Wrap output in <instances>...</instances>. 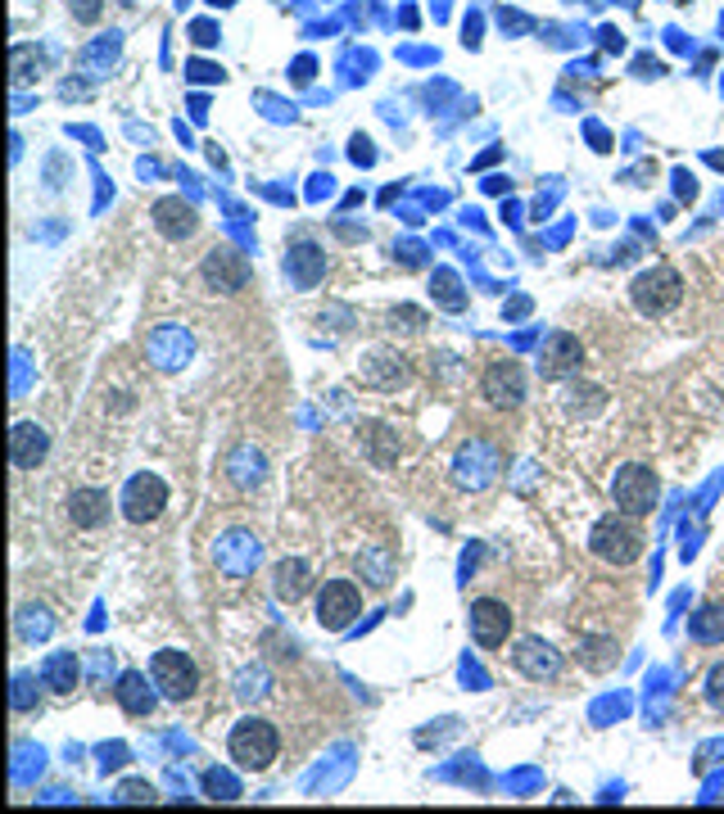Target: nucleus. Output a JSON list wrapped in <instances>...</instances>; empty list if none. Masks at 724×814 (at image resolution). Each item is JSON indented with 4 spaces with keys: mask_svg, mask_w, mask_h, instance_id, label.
<instances>
[{
    "mask_svg": "<svg viewBox=\"0 0 724 814\" xmlns=\"http://www.w3.org/2000/svg\"><path fill=\"white\" fill-rule=\"evenodd\" d=\"M263 562V543L253 530H227L213 539V566H218L227 579H249Z\"/></svg>",
    "mask_w": 724,
    "mask_h": 814,
    "instance_id": "obj_6",
    "label": "nucleus"
},
{
    "mask_svg": "<svg viewBox=\"0 0 724 814\" xmlns=\"http://www.w3.org/2000/svg\"><path fill=\"white\" fill-rule=\"evenodd\" d=\"M118 51H122V36H118V32L100 36L96 46H87V51H82V73H105V68L118 59Z\"/></svg>",
    "mask_w": 724,
    "mask_h": 814,
    "instance_id": "obj_26",
    "label": "nucleus"
},
{
    "mask_svg": "<svg viewBox=\"0 0 724 814\" xmlns=\"http://www.w3.org/2000/svg\"><path fill=\"white\" fill-rule=\"evenodd\" d=\"M68 10L77 23H96L100 19V0H68Z\"/></svg>",
    "mask_w": 724,
    "mask_h": 814,
    "instance_id": "obj_34",
    "label": "nucleus"
},
{
    "mask_svg": "<svg viewBox=\"0 0 724 814\" xmlns=\"http://www.w3.org/2000/svg\"><path fill=\"white\" fill-rule=\"evenodd\" d=\"M163 507H168V485L154 476V470H141V476L127 480V489H122V517L132 521V525L159 521Z\"/></svg>",
    "mask_w": 724,
    "mask_h": 814,
    "instance_id": "obj_9",
    "label": "nucleus"
},
{
    "mask_svg": "<svg viewBox=\"0 0 724 814\" xmlns=\"http://www.w3.org/2000/svg\"><path fill=\"white\" fill-rule=\"evenodd\" d=\"M191 36L199 41V46H213V41H218V28H213V23H195Z\"/></svg>",
    "mask_w": 724,
    "mask_h": 814,
    "instance_id": "obj_38",
    "label": "nucleus"
},
{
    "mask_svg": "<svg viewBox=\"0 0 724 814\" xmlns=\"http://www.w3.org/2000/svg\"><path fill=\"white\" fill-rule=\"evenodd\" d=\"M580 362H584V349H580V339L571 335V330H552L543 345H539V376L543 380H566V376H575L580 371Z\"/></svg>",
    "mask_w": 724,
    "mask_h": 814,
    "instance_id": "obj_12",
    "label": "nucleus"
},
{
    "mask_svg": "<svg viewBox=\"0 0 724 814\" xmlns=\"http://www.w3.org/2000/svg\"><path fill=\"white\" fill-rule=\"evenodd\" d=\"M263 476H268V457L253 448V444H240V448L227 457V480H231L236 489H259Z\"/></svg>",
    "mask_w": 724,
    "mask_h": 814,
    "instance_id": "obj_20",
    "label": "nucleus"
},
{
    "mask_svg": "<svg viewBox=\"0 0 724 814\" xmlns=\"http://www.w3.org/2000/svg\"><path fill=\"white\" fill-rule=\"evenodd\" d=\"M227 751H231V760H236L240 769H268V764L277 760V751H281V734H277L272 719L245 715V719L231 728Z\"/></svg>",
    "mask_w": 724,
    "mask_h": 814,
    "instance_id": "obj_1",
    "label": "nucleus"
},
{
    "mask_svg": "<svg viewBox=\"0 0 724 814\" xmlns=\"http://www.w3.org/2000/svg\"><path fill=\"white\" fill-rule=\"evenodd\" d=\"M213 6H218V10H227V6H236V0H213Z\"/></svg>",
    "mask_w": 724,
    "mask_h": 814,
    "instance_id": "obj_41",
    "label": "nucleus"
},
{
    "mask_svg": "<svg viewBox=\"0 0 724 814\" xmlns=\"http://www.w3.org/2000/svg\"><path fill=\"white\" fill-rule=\"evenodd\" d=\"M706 702H711V710L724 715V661H715L706 670Z\"/></svg>",
    "mask_w": 724,
    "mask_h": 814,
    "instance_id": "obj_32",
    "label": "nucleus"
},
{
    "mask_svg": "<svg viewBox=\"0 0 724 814\" xmlns=\"http://www.w3.org/2000/svg\"><path fill=\"white\" fill-rule=\"evenodd\" d=\"M689 638H698V642H720V638H724V611H720V607L698 611V616L689 620Z\"/></svg>",
    "mask_w": 724,
    "mask_h": 814,
    "instance_id": "obj_28",
    "label": "nucleus"
},
{
    "mask_svg": "<svg viewBox=\"0 0 724 814\" xmlns=\"http://www.w3.org/2000/svg\"><path fill=\"white\" fill-rule=\"evenodd\" d=\"M51 453V435H46V425H36V421H19L14 425V435H10V457H14V466H36L41 457Z\"/></svg>",
    "mask_w": 724,
    "mask_h": 814,
    "instance_id": "obj_19",
    "label": "nucleus"
},
{
    "mask_svg": "<svg viewBox=\"0 0 724 814\" xmlns=\"http://www.w3.org/2000/svg\"><path fill=\"white\" fill-rule=\"evenodd\" d=\"M480 394H485L494 408H517V403L526 399V371H521V362L494 358V362L485 367V376H480Z\"/></svg>",
    "mask_w": 724,
    "mask_h": 814,
    "instance_id": "obj_11",
    "label": "nucleus"
},
{
    "mask_svg": "<svg viewBox=\"0 0 724 814\" xmlns=\"http://www.w3.org/2000/svg\"><path fill=\"white\" fill-rule=\"evenodd\" d=\"M363 566H371V584L376 588L390 584V562H386V556H363Z\"/></svg>",
    "mask_w": 724,
    "mask_h": 814,
    "instance_id": "obj_36",
    "label": "nucleus"
},
{
    "mask_svg": "<svg viewBox=\"0 0 724 814\" xmlns=\"http://www.w3.org/2000/svg\"><path fill=\"white\" fill-rule=\"evenodd\" d=\"M431 294H435V304H440V308H449V313H462V308H466L462 281H457V272H449V268H435V276H431Z\"/></svg>",
    "mask_w": 724,
    "mask_h": 814,
    "instance_id": "obj_24",
    "label": "nucleus"
},
{
    "mask_svg": "<svg viewBox=\"0 0 724 814\" xmlns=\"http://www.w3.org/2000/svg\"><path fill=\"white\" fill-rule=\"evenodd\" d=\"M199 272H204V281H208V290H218V294H236V290H245V281H249L245 253H236V249H227V245L208 249Z\"/></svg>",
    "mask_w": 724,
    "mask_h": 814,
    "instance_id": "obj_14",
    "label": "nucleus"
},
{
    "mask_svg": "<svg viewBox=\"0 0 724 814\" xmlns=\"http://www.w3.org/2000/svg\"><path fill=\"white\" fill-rule=\"evenodd\" d=\"M150 218H154V231H159L163 240H173V245H182V240H191V236L199 231V213H195V204H186L182 195L154 199Z\"/></svg>",
    "mask_w": 724,
    "mask_h": 814,
    "instance_id": "obj_13",
    "label": "nucleus"
},
{
    "mask_svg": "<svg viewBox=\"0 0 724 814\" xmlns=\"http://www.w3.org/2000/svg\"><path fill=\"white\" fill-rule=\"evenodd\" d=\"M612 498H616V507L625 511V517H652V507H657V498H661L657 470L638 466V462L620 466L616 480H612Z\"/></svg>",
    "mask_w": 724,
    "mask_h": 814,
    "instance_id": "obj_3",
    "label": "nucleus"
},
{
    "mask_svg": "<svg viewBox=\"0 0 724 814\" xmlns=\"http://www.w3.org/2000/svg\"><path fill=\"white\" fill-rule=\"evenodd\" d=\"M68 517L77 530H100L109 521V493L105 489H77L68 498Z\"/></svg>",
    "mask_w": 724,
    "mask_h": 814,
    "instance_id": "obj_21",
    "label": "nucleus"
},
{
    "mask_svg": "<svg viewBox=\"0 0 724 814\" xmlns=\"http://www.w3.org/2000/svg\"><path fill=\"white\" fill-rule=\"evenodd\" d=\"M32 683H36L32 674H14V710H32V697H36Z\"/></svg>",
    "mask_w": 724,
    "mask_h": 814,
    "instance_id": "obj_33",
    "label": "nucleus"
},
{
    "mask_svg": "<svg viewBox=\"0 0 724 814\" xmlns=\"http://www.w3.org/2000/svg\"><path fill=\"white\" fill-rule=\"evenodd\" d=\"M204 792L213 801H240V783L227 774V769H208V774H204Z\"/></svg>",
    "mask_w": 724,
    "mask_h": 814,
    "instance_id": "obj_29",
    "label": "nucleus"
},
{
    "mask_svg": "<svg viewBox=\"0 0 724 814\" xmlns=\"http://www.w3.org/2000/svg\"><path fill=\"white\" fill-rule=\"evenodd\" d=\"M466 620H472V638L480 648H503L507 633H512V611H507L498 597H476Z\"/></svg>",
    "mask_w": 724,
    "mask_h": 814,
    "instance_id": "obj_15",
    "label": "nucleus"
},
{
    "mask_svg": "<svg viewBox=\"0 0 724 814\" xmlns=\"http://www.w3.org/2000/svg\"><path fill=\"white\" fill-rule=\"evenodd\" d=\"M145 358L154 371H182L195 358V335L177 322H163L145 335Z\"/></svg>",
    "mask_w": 724,
    "mask_h": 814,
    "instance_id": "obj_7",
    "label": "nucleus"
},
{
    "mask_svg": "<svg viewBox=\"0 0 724 814\" xmlns=\"http://www.w3.org/2000/svg\"><path fill=\"white\" fill-rule=\"evenodd\" d=\"M51 629H55V620H51V611L46 607H19V638L23 642H41V638H51Z\"/></svg>",
    "mask_w": 724,
    "mask_h": 814,
    "instance_id": "obj_27",
    "label": "nucleus"
},
{
    "mask_svg": "<svg viewBox=\"0 0 724 814\" xmlns=\"http://www.w3.org/2000/svg\"><path fill=\"white\" fill-rule=\"evenodd\" d=\"M363 384H376V390H399V384L408 380V367H403V358L399 354H386V349H376L367 362H363Z\"/></svg>",
    "mask_w": 724,
    "mask_h": 814,
    "instance_id": "obj_22",
    "label": "nucleus"
},
{
    "mask_svg": "<svg viewBox=\"0 0 724 814\" xmlns=\"http://www.w3.org/2000/svg\"><path fill=\"white\" fill-rule=\"evenodd\" d=\"M588 552L607 566H634L644 556V534H638L625 517H603L588 534Z\"/></svg>",
    "mask_w": 724,
    "mask_h": 814,
    "instance_id": "obj_2",
    "label": "nucleus"
},
{
    "mask_svg": "<svg viewBox=\"0 0 724 814\" xmlns=\"http://www.w3.org/2000/svg\"><path fill=\"white\" fill-rule=\"evenodd\" d=\"M191 77H195V82H213V77L223 82V68H213V64H199V59H195V64H191Z\"/></svg>",
    "mask_w": 724,
    "mask_h": 814,
    "instance_id": "obj_39",
    "label": "nucleus"
},
{
    "mask_svg": "<svg viewBox=\"0 0 724 814\" xmlns=\"http://www.w3.org/2000/svg\"><path fill=\"white\" fill-rule=\"evenodd\" d=\"M512 665L526 679L543 683V679H558L562 674V652L552 648V642H543V638H521L517 648H512Z\"/></svg>",
    "mask_w": 724,
    "mask_h": 814,
    "instance_id": "obj_16",
    "label": "nucleus"
},
{
    "mask_svg": "<svg viewBox=\"0 0 724 814\" xmlns=\"http://www.w3.org/2000/svg\"><path fill=\"white\" fill-rule=\"evenodd\" d=\"M150 679H154L159 697H168V702H191L195 688H199V665H195L186 652H177V648H163V652H154V661H150Z\"/></svg>",
    "mask_w": 724,
    "mask_h": 814,
    "instance_id": "obj_5",
    "label": "nucleus"
},
{
    "mask_svg": "<svg viewBox=\"0 0 724 814\" xmlns=\"http://www.w3.org/2000/svg\"><path fill=\"white\" fill-rule=\"evenodd\" d=\"M498 470H503V457H498V448L485 444V439L462 444L457 457H453V480H457L462 489H472V493L489 489V485L498 480Z\"/></svg>",
    "mask_w": 724,
    "mask_h": 814,
    "instance_id": "obj_8",
    "label": "nucleus"
},
{
    "mask_svg": "<svg viewBox=\"0 0 724 814\" xmlns=\"http://www.w3.org/2000/svg\"><path fill=\"white\" fill-rule=\"evenodd\" d=\"M629 299L644 317H666V313L679 308V299H684V281H679V272H670V268H652L644 276H634Z\"/></svg>",
    "mask_w": 724,
    "mask_h": 814,
    "instance_id": "obj_4",
    "label": "nucleus"
},
{
    "mask_svg": "<svg viewBox=\"0 0 724 814\" xmlns=\"http://www.w3.org/2000/svg\"><path fill=\"white\" fill-rule=\"evenodd\" d=\"M41 679H46L55 693H73V683H77V661H73V652L46 656V665H41Z\"/></svg>",
    "mask_w": 724,
    "mask_h": 814,
    "instance_id": "obj_25",
    "label": "nucleus"
},
{
    "mask_svg": "<svg viewBox=\"0 0 724 814\" xmlns=\"http://www.w3.org/2000/svg\"><path fill=\"white\" fill-rule=\"evenodd\" d=\"M358 611H363V597H358L354 579H326L322 584V593H317V625L322 629H331V633L349 629Z\"/></svg>",
    "mask_w": 724,
    "mask_h": 814,
    "instance_id": "obj_10",
    "label": "nucleus"
},
{
    "mask_svg": "<svg viewBox=\"0 0 724 814\" xmlns=\"http://www.w3.org/2000/svg\"><path fill=\"white\" fill-rule=\"evenodd\" d=\"M285 276L300 285V290H313L322 276H326V253L317 249V245H294L290 253H285Z\"/></svg>",
    "mask_w": 724,
    "mask_h": 814,
    "instance_id": "obj_17",
    "label": "nucleus"
},
{
    "mask_svg": "<svg viewBox=\"0 0 724 814\" xmlns=\"http://www.w3.org/2000/svg\"><path fill=\"white\" fill-rule=\"evenodd\" d=\"M122 760H127V751H122V747H105V751H100V769H105V774H109V769H118Z\"/></svg>",
    "mask_w": 724,
    "mask_h": 814,
    "instance_id": "obj_37",
    "label": "nucleus"
},
{
    "mask_svg": "<svg viewBox=\"0 0 724 814\" xmlns=\"http://www.w3.org/2000/svg\"><path fill=\"white\" fill-rule=\"evenodd\" d=\"M236 693H240L245 702H253V697H268V670H263V665H259V670H245Z\"/></svg>",
    "mask_w": 724,
    "mask_h": 814,
    "instance_id": "obj_30",
    "label": "nucleus"
},
{
    "mask_svg": "<svg viewBox=\"0 0 724 814\" xmlns=\"http://www.w3.org/2000/svg\"><path fill=\"white\" fill-rule=\"evenodd\" d=\"M154 688V679H145L141 670H127V674H118V688H114V697H118V706L127 710V715H150L154 706H159V697L150 693Z\"/></svg>",
    "mask_w": 724,
    "mask_h": 814,
    "instance_id": "obj_18",
    "label": "nucleus"
},
{
    "mask_svg": "<svg viewBox=\"0 0 724 814\" xmlns=\"http://www.w3.org/2000/svg\"><path fill=\"white\" fill-rule=\"evenodd\" d=\"M526 313H530V299H512V304L503 308V317H507V322H517V317H526Z\"/></svg>",
    "mask_w": 724,
    "mask_h": 814,
    "instance_id": "obj_40",
    "label": "nucleus"
},
{
    "mask_svg": "<svg viewBox=\"0 0 724 814\" xmlns=\"http://www.w3.org/2000/svg\"><path fill=\"white\" fill-rule=\"evenodd\" d=\"M14 760H19L14 764V783H28V774H32V769H41V760H46V756H41V747H14Z\"/></svg>",
    "mask_w": 724,
    "mask_h": 814,
    "instance_id": "obj_31",
    "label": "nucleus"
},
{
    "mask_svg": "<svg viewBox=\"0 0 724 814\" xmlns=\"http://www.w3.org/2000/svg\"><path fill=\"white\" fill-rule=\"evenodd\" d=\"M304 593H309V562H300V556H294V562H281L277 566V597L281 603H300Z\"/></svg>",
    "mask_w": 724,
    "mask_h": 814,
    "instance_id": "obj_23",
    "label": "nucleus"
},
{
    "mask_svg": "<svg viewBox=\"0 0 724 814\" xmlns=\"http://www.w3.org/2000/svg\"><path fill=\"white\" fill-rule=\"evenodd\" d=\"M118 801H154V788H150V783H141V779H132V783H122V788H118Z\"/></svg>",
    "mask_w": 724,
    "mask_h": 814,
    "instance_id": "obj_35",
    "label": "nucleus"
}]
</instances>
